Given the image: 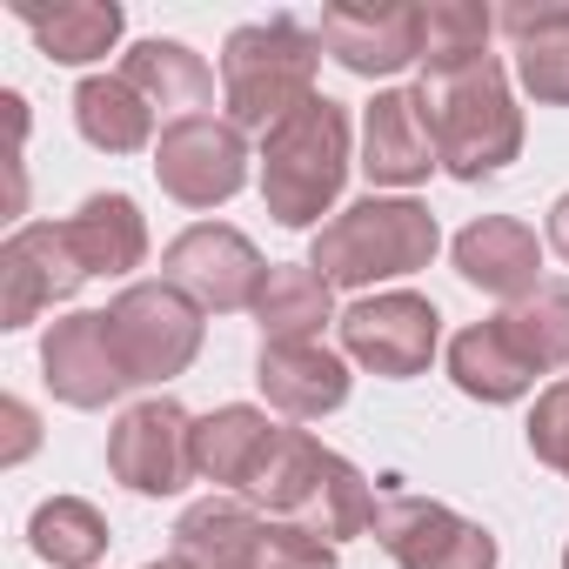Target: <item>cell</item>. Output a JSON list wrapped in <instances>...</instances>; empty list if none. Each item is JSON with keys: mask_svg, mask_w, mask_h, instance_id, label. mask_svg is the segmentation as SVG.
I'll list each match as a JSON object with an SVG mask.
<instances>
[{"mask_svg": "<svg viewBox=\"0 0 569 569\" xmlns=\"http://www.w3.org/2000/svg\"><path fill=\"white\" fill-rule=\"evenodd\" d=\"M416 101H422L429 134H436V161L456 181H496L516 161L522 108H516L509 74H502L496 54L476 61V68H456V74H422Z\"/></svg>", "mask_w": 569, "mask_h": 569, "instance_id": "cell-1", "label": "cell"}, {"mask_svg": "<svg viewBox=\"0 0 569 569\" xmlns=\"http://www.w3.org/2000/svg\"><path fill=\"white\" fill-rule=\"evenodd\" d=\"M316 61H322V41L302 21H289V14L234 28L228 48H221V101H228V121L274 134L289 114H302L316 101Z\"/></svg>", "mask_w": 569, "mask_h": 569, "instance_id": "cell-2", "label": "cell"}, {"mask_svg": "<svg viewBox=\"0 0 569 569\" xmlns=\"http://www.w3.org/2000/svg\"><path fill=\"white\" fill-rule=\"evenodd\" d=\"M442 248V228L422 201L402 194H369L356 208H342L336 221H322L309 268L329 281V289H369V281H396L429 268Z\"/></svg>", "mask_w": 569, "mask_h": 569, "instance_id": "cell-3", "label": "cell"}, {"mask_svg": "<svg viewBox=\"0 0 569 569\" xmlns=\"http://www.w3.org/2000/svg\"><path fill=\"white\" fill-rule=\"evenodd\" d=\"M349 181V108L316 94L274 134H261V201L281 228H309Z\"/></svg>", "mask_w": 569, "mask_h": 569, "instance_id": "cell-4", "label": "cell"}, {"mask_svg": "<svg viewBox=\"0 0 569 569\" xmlns=\"http://www.w3.org/2000/svg\"><path fill=\"white\" fill-rule=\"evenodd\" d=\"M114 349L128 362V382H168L201 356V309L174 281H134L108 302Z\"/></svg>", "mask_w": 569, "mask_h": 569, "instance_id": "cell-5", "label": "cell"}, {"mask_svg": "<svg viewBox=\"0 0 569 569\" xmlns=\"http://www.w3.org/2000/svg\"><path fill=\"white\" fill-rule=\"evenodd\" d=\"M161 281L194 302V309H214V316H241L261 302L268 289V261L254 254V241L228 221H194L188 234L168 241L161 254Z\"/></svg>", "mask_w": 569, "mask_h": 569, "instance_id": "cell-6", "label": "cell"}, {"mask_svg": "<svg viewBox=\"0 0 569 569\" xmlns=\"http://www.w3.org/2000/svg\"><path fill=\"white\" fill-rule=\"evenodd\" d=\"M342 349L349 362L389 376V382H409L436 362V342H442V316L429 296H409V289H389V296H362L342 309Z\"/></svg>", "mask_w": 569, "mask_h": 569, "instance_id": "cell-7", "label": "cell"}, {"mask_svg": "<svg viewBox=\"0 0 569 569\" xmlns=\"http://www.w3.org/2000/svg\"><path fill=\"white\" fill-rule=\"evenodd\" d=\"M108 469L134 496H181L188 476H194V422H188V409L174 396L134 402L108 429Z\"/></svg>", "mask_w": 569, "mask_h": 569, "instance_id": "cell-8", "label": "cell"}, {"mask_svg": "<svg viewBox=\"0 0 569 569\" xmlns=\"http://www.w3.org/2000/svg\"><path fill=\"white\" fill-rule=\"evenodd\" d=\"M376 542L396 556V569H496V536L449 502L389 489L376 509Z\"/></svg>", "mask_w": 569, "mask_h": 569, "instance_id": "cell-9", "label": "cell"}, {"mask_svg": "<svg viewBox=\"0 0 569 569\" xmlns=\"http://www.w3.org/2000/svg\"><path fill=\"white\" fill-rule=\"evenodd\" d=\"M154 181L181 208H221L248 181V141H241V128L214 121V114L161 128V141H154Z\"/></svg>", "mask_w": 569, "mask_h": 569, "instance_id": "cell-10", "label": "cell"}, {"mask_svg": "<svg viewBox=\"0 0 569 569\" xmlns=\"http://www.w3.org/2000/svg\"><path fill=\"white\" fill-rule=\"evenodd\" d=\"M88 281L68 221H28L0 241V329H28L41 309L68 302Z\"/></svg>", "mask_w": 569, "mask_h": 569, "instance_id": "cell-11", "label": "cell"}, {"mask_svg": "<svg viewBox=\"0 0 569 569\" xmlns=\"http://www.w3.org/2000/svg\"><path fill=\"white\" fill-rule=\"evenodd\" d=\"M316 41L362 81L376 74H396L409 61H422V8L409 0H342V8H322V28Z\"/></svg>", "mask_w": 569, "mask_h": 569, "instance_id": "cell-12", "label": "cell"}, {"mask_svg": "<svg viewBox=\"0 0 569 569\" xmlns=\"http://www.w3.org/2000/svg\"><path fill=\"white\" fill-rule=\"evenodd\" d=\"M41 369H48V389L54 402L68 409H108L128 382V362L114 349V329H108V309L101 316H68L41 336Z\"/></svg>", "mask_w": 569, "mask_h": 569, "instance_id": "cell-13", "label": "cell"}, {"mask_svg": "<svg viewBox=\"0 0 569 569\" xmlns=\"http://www.w3.org/2000/svg\"><path fill=\"white\" fill-rule=\"evenodd\" d=\"M449 254H456V274L469 281V289H482V296H496V302H522V296L542 289V241H536V228L516 221V214H482V221H469V228L449 241Z\"/></svg>", "mask_w": 569, "mask_h": 569, "instance_id": "cell-14", "label": "cell"}, {"mask_svg": "<svg viewBox=\"0 0 569 569\" xmlns=\"http://www.w3.org/2000/svg\"><path fill=\"white\" fill-rule=\"evenodd\" d=\"M254 382L289 422H322L349 402V362L322 342H261Z\"/></svg>", "mask_w": 569, "mask_h": 569, "instance_id": "cell-15", "label": "cell"}, {"mask_svg": "<svg viewBox=\"0 0 569 569\" xmlns=\"http://www.w3.org/2000/svg\"><path fill=\"white\" fill-rule=\"evenodd\" d=\"M429 168H442V161H436V134L422 121V101L402 88L376 94L362 114V174L376 188H416V181H429Z\"/></svg>", "mask_w": 569, "mask_h": 569, "instance_id": "cell-16", "label": "cell"}, {"mask_svg": "<svg viewBox=\"0 0 569 569\" xmlns=\"http://www.w3.org/2000/svg\"><path fill=\"white\" fill-rule=\"evenodd\" d=\"M496 34H509L529 101L569 108V0H516L496 14Z\"/></svg>", "mask_w": 569, "mask_h": 569, "instance_id": "cell-17", "label": "cell"}, {"mask_svg": "<svg viewBox=\"0 0 569 569\" xmlns=\"http://www.w3.org/2000/svg\"><path fill=\"white\" fill-rule=\"evenodd\" d=\"M121 81H128L154 114H168V128L214 108V68H208L188 41H134V48L121 54Z\"/></svg>", "mask_w": 569, "mask_h": 569, "instance_id": "cell-18", "label": "cell"}, {"mask_svg": "<svg viewBox=\"0 0 569 569\" xmlns=\"http://www.w3.org/2000/svg\"><path fill=\"white\" fill-rule=\"evenodd\" d=\"M14 21H21V28L41 41V54L61 61V68L101 61V54L121 41V28H128V14L114 8V0H54V8H41V0H14Z\"/></svg>", "mask_w": 569, "mask_h": 569, "instance_id": "cell-19", "label": "cell"}, {"mask_svg": "<svg viewBox=\"0 0 569 569\" xmlns=\"http://www.w3.org/2000/svg\"><path fill=\"white\" fill-rule=\"evenodd\" d=\"M261 529H268V522L254 516L248 496H208V502L181 509V522H174V556L194 562V569H248Z\"/></svg>", "mask_w": 569, "mask_h": 569, "instance_id": "cell-20", "label": "cell"}, {"mask_svg": "<svg viewBox=\"0 0 569 569\" xmlns=\"http://www.w3.org/2000/svg\"><path fill=\"white\" fill-rule=\"evenodd\" d=\"M154 121H161V114H154L121 74H88V81L74 88V128H81V141L101 148V154H141V148H154V141H161Z\"/></svg>", "mask_w": 569, "mask_h": 569, "instance_id": "cell-21", "label": "cell"}, {"mask_svg": "<svg viewBox=\"0 0 569 569\" xmlns=\"http://www.w3.org/2000/svg\"><path fill=\"white\" fill-rule=\"evenodd\" d=\"M68 234L88 274H134L148 261V221L128 194H88L68 214Z\"/></svg>", "mask_w": 569, "mask_h": 569, "instance_id": "cell-22", "label": "cell"}, {"mask_svg": "<svg viewBox=\"0 0 569 569\" xmlns=\"http://www.w3.org/2000/svg\"><path fill=\"white\" fill-rule=\"evenodd\" d=\"M449 376H456V389L476 396V402H522V396L536 389V369L522 362V349L509 342L502 322L462 329V336L449 342Z\"/></svg>", "mask_w": 569, "mask_h": 569, "instance_id": "cell-23", "label": "cell"}, {"mask_svg": "<svg viewBox=\"0 0 569 569\" xmlns=\"http://www.w3.org/2000/svg\"><path fill=\"white\" fill-rule=\"evenodd\" d=\"M336 316V289L309 268V261H274L268 289L254 302L261 342H322V322Z\"/></svg>", "mask_w": 569, "mask_h": 569, "instance_id": "cell-24", "label": "cell"}, {"mask_svg": "<svg viewBox=\"0 0 569 569\" xmlns=\"http://www.w3.org/2000/svg\"><path fill=\"white\" fill-rule=\"evenodd\" d=\"M268 442H274V422L261 409H248V402H228V409H214V416L194 422V476L248 489V476L261 469Z\"/></svg>", "mask_w": 569, "mask_h": 569, "instance_id": "cell-25", "label": "cell"}, {"mask_svg": "<svg viewBox=\"0 0 569 569\" xmlns=\"http://www.w3.org/2000/svg\"><path fill=\"white\" fill-rule=\"evenodd\" d=\"M329 456L336 449H322L309 429H274V442H268V456H261V469L248 476V502L254 509H274L281 522H296L302 516V502L316 496V482H322V469H329Z\"/></svg>", "mask_w": 569, "mask_h": 569, "instance_id": "cell-26", "label": "cell"}, {"mask_svg": "<svg viewBox=\"0 0 569 569\" xmlns=\"http://www.w3.org/2000/svg\"><path fill=\"white\" fill-rule=\"evenodd\" d=\"M28 542L54 569H94L108 556V516L94 502H81V496H48L34 509V522H28Z\"/></svg>", "mask_w": 569, "mask_h": 569, "instance_id": "cell-27", "label": "cell"}, {"mask_svg": "<svg viewBox=\"0 0 569 569\" xmlns=\"http://www.w3.org/2000/svg\"><path fill=\"white\" fill-rule=\"evenodd\" d=\"M489 34H496V8L482 0H429L422 8V74H456L489 61Z\"/></svg>", "mask_w": 569, "mask_h": 569, "instance_id": "cell-28", "label": "cell"}, {"mask_svg": "<svg viewBox=\"0 0 569 569\" xmlns=\"http://www.w3.org/2000/svg\"><path fill=\"white\" fill-rule=\"evenodd\" d=\"M496 322L509 329V342L522 349V362H529L536 376L569 369V281H542L536 296L509 302Z\"/></svg>", "mask_w": 569, "mask_h": 569, "instance_id": "cell-29", "label": "cell"}, {"mask_svg": "<svg viewBox=\"0 0 569 569\" xmlns=\"http://www.w3.org/2000/svg\"><path fill=\"white\" fill-rule=\"evenodd\" d=\"M376 509H382V496L369 489V476L349 456H329V469H322V482H316V496L302 502L296 522L316 529V536H329V542H349V536L376 529Z\"/></svg>", "mask_w": 569, "mask_h": 569, "instance_id": "cell-30", "label": "cell"}, {"mask_svg": "<svg viewBox=\"0 0 569 569\" xmlns=\"http://www.w3.org/2000/svg\"><path fill=\"white\" fill-rule=\"evenodd\" d=\"M248 569H336V542L302 522H268Z\"/></svg>", "mask_w": 569, "mask_h": 569, "instance_id": "cell-31", "label": "cell"}, {"mask_svg": "<svg viewBox=\"0 0 569 569\" xmlns=\"http://www.w3.org/2000/svg\"><path fill=\"white\" fill-rule=\"evenodd\" d=\"M529 456L569 476V382H549L529 409Z\"/></svg>", "mask_w": 569, "mask_h": 569, "instance_id": "cell-32", "label": "cell"}, {"mask_svg": "<svg viewBox=\"0 0 569 569\" xmlns=\"http://www.w3.org/2000/svg\"><path fill=\"white\" fill-rule=\"evenodd\" d=\"M8 429H14V449H8V462H21V456L34 449V409H28V402H8Z\"/></svg>", "mask_w": 569, "mask_h": 569, "instance_id": "cell-33", "label": "cell"}, {"mask_svg": "<svg viewBox=\"0 0 569 569\" xmlns=\"http://www.w3.org/2000/svg\"><path fill=\"white\" fill-rule=\"evenodd\" d=\"M542 241H549V248H556V254L569 261V194H562V201L549 208V234H542Z\"/></svg>", "mask_w": 569, "mask_h": 569, "instance_id": "cell-34", "label": "cell"}, {"mask_svg": "<svg viewBox=\"0 0 569 569\" xmlns=\"http://www.w3.org/2000/svg\"><path fill=\"white\" fill-rule=\"evenodd\" d=\"M141 569H194V562H181V556H161V562H141Z\"/></svg>", "mask_w": 569, "mask_h": 569, "instance_id": "cell-35", "label": "cell"}, {"mask_svg": "<svg viewBox=\"0 0 569 569\" xmlns=\"http://www.w3.org/2000/svg\"><path fill=\"white\" fill-rule=\"evenodd\" d=\"M562 569H569V549H562Z\"/></svg>", "mask_w": 569, "mask_h": 569, "instance_id": "cell-36", "label": "cell"}]
</instances>
